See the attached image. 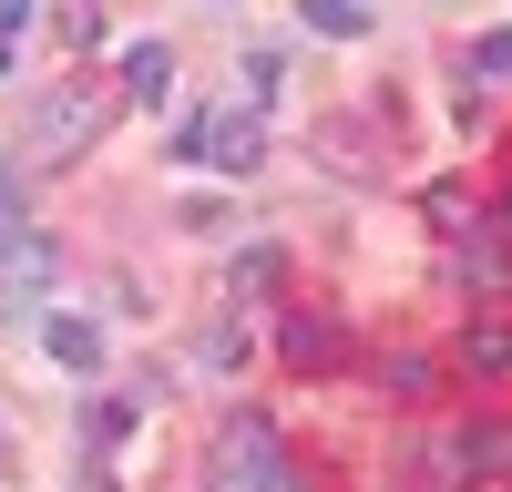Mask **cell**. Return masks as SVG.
Masks as SVG:
<instances>
[{"label":"cell","instance_id":"1","mask_svg":"<svg viewBox=\"0 0 512 492\" xmlns=\"http://www.w3.org/2000/svg\"><path fill=\"white\" fill-rule=\"evenodd\" d=\"M277 482H287V451L267 431V410H226L216 462H205V492H277Z\"/></svg>","mask_w":512,"mask_h":492},{"label":"cell","instance_id":"2","mask_svg":"<svg viewBox=\"0 0 512 492\" xmlns=\"http://www.w3.org/2000/svg\"><path fill=\"white\" fill-rule=\"evenodd\" d=\"M185 154H205V164H226V175H256L267 164V123H256V103H216L205 123H185Z\"/></svg>","mask_w":512,"mask_h":492},{"label":"cell","instance_id":"3","mask_svg":"<svg viewBox=\"0 0 512 492\" xmlns=\"http://www.w3.org/2000/svg\"><path fill=\"white\" fill-rule=\"evenodd\" d=\"M52 267H62V246H41L31 226H11V236H0V298H11V308H31L41 287H52Z\"/></svg>","mask_w":512,"mask_h":492},{"label":"cell","instance_id":"4","mask_svg":"<svg viewBox=\"0 0 512 492\" xmlns=\"http://www.w3.org/2000/svg\"><path fill=\"white\" fill-rule=\"evenodd\" d=\"M41 349H52V369H82V380H93L103 369V328L93 318H41Z\"/></svg>","mask_w":512,"mask_h":492},{"label":"cell","instance_id":"5","mask_svg":"<svg viewBox=\"0 0 512 492\" xmlns=\"http://www.w3.org/2000/svg\"><path fill=\"white\" fill-rule=\"evenodd\" d=\"M277 349H287L297 369H338V318H318V308H297V318L277 328Z\"/></svg>","mask_w":512,"mask_h":492},{"label":"cell","instance_id":"6","mask_svg":"<svg viewBox=\"0 0 512 492\" xmlns=\"http://www.w3.org/2000/svg\"><path fill=\"white\" fill-rule=\"evenodd\" d=\"M175 93V52H164V41H134V52H123V103H164Z\"/></svg>","mask_w":512,"mask_h":492},{"label":"cell","instance_id":"7","mask_svg":"<svg viewBox=\"0 0 512 492\" xmlns=\"http://www.w3.org/2000/svg\"><path fill=\"white\" fill-rule=\"evenodd\" d=\"M297 21H308V31H328V41H369V31H379V11H369V0H297Z\"/></svg>","mask_w":512,"mask_h":492},{"label":"cell","instance_id":"8","mask_svg":"<svg viewBox=\"0 0 512 492\" xmlns=\"http://www.w3.org/2000/svg\"><path fill=\"white\" fill-rule=\"evenodd\" d=\"M461 277H472V287H502V277H512L502 226H472V236H461Z\"/></svg>","mask_w":512,"mask_h":492},{"label":"cell","instance_id":"9","mask_svg":"<svg viewBox=\"0 0 512 492\" xmlns=\"http://www.w3.org/2000/svg\"><path fill=\"white\" fill-rule=\"evenodd\" d=\"M103 123V103H41V144H82Z\"/></svg>","mask_w":512,"mask_h":492},{"label":"cell","instance_id":"10","mask_svg":"<svg viewBox=\"0 0 512 492\" xmlns=\"http://www.w3.org/2000/svg\"><path fill=\"white\" fill-rule=\"evenodd\" d=\"M472 72H482V82H512V31H482V41H472Z\"/></svg>","mask_w":512,"mask_h":492},{"label":"cell","instance_id":"11","mask_svg":"<svg viewBox=\"0 0 512 492\" xmlns=\"http://www.w3.org/2000/svg\"><path fill=\"white\" fill-rule=\"evenodd\" d=\"M461 349H472V369H512V328H472Z\"/></svg>","mask_w":512,"mask_h":492},{"label":"cell","instance_id":"12","mask_svg":"<svg viewBox=\"0 0 512 492\" xmlns=\"http://www.w3.org/2000/svg\"><path fill=\"white\" fill-rule=\"evenodd\" d=\"M21 31H31V0H0V72L21 62Z\"/></svg>","mask_w":512,"mask_h":492},{"label":"cell","instance_id":"13","mask_svg":"<svg viewBox=\"0 0 512 492\" xmlns=\"http://www.w3.org/2000/svg\"><path fill=\"white\" fill-rule=\"evenodd\" d=\"M123 431H134V400H93V441H103V451H113V441H123Z\"/></svg>","mask_w":512,"mask_h":492},{"label":"cell","instance_id":"14","mask_svg":"<svg viewBox=\"0 0 512 492\" xmlns=\"http://www.w3.org/2000/svg\"><path fill=\"white\" fill-rule=\"evenodd\" d=\"M277 492H297V482H277Z\"/></svg>","mask_w":512,"mask_h":492}]
</instances>
